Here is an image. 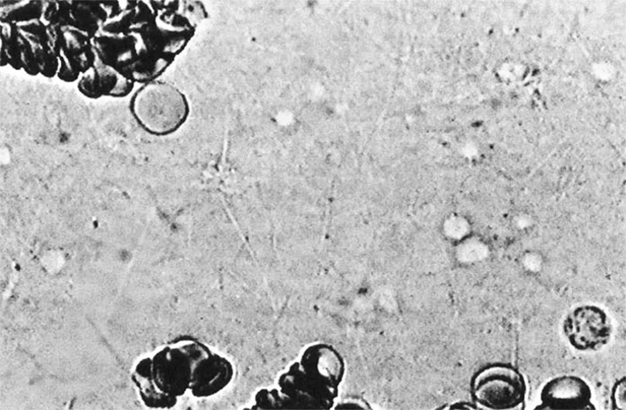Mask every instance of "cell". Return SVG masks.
Segmentation results:
<instances>
[{
    "mask_svg": "<svg viewBox=\"0 0 626 410\" xmlns=\"http://www.w3.org/2000/svg\"><path fill=\"white\" fill-rule=\"evenodd\" d=\"M219 370V354L194 338H178L143 360L134 380L148 406L172 407L187 390L206 398Z\"/></svg>",
    "mask_w": 626,
    "mask_h": 410,
    "instance_id": "obj_1",
    "label": "cell"
},
{
    "mask_svg": "<svg viewBox=\"0 0 626 410\" xmlns=\"http://www.w3.org/2000/svg\"><path fill=\"white\" fill-rule=\"evenodd\" d=\"M130 110L138 125L156 136L174 133L191 113L186 95L176 87L160 80L141 85L132 96Z\"/></svg>",
    "mask_w": 626,
    "mask_h": 410,
    "instance_id": "obj_2",
    "label": "cell"
},
{
    "mask_svg": "<svg viewBox=\"0 0 626 410\" xmlns=\"http://www.w3.org/2000/svg\"><path fill=\"white\" fill-rule=\"evenodd\" d=\"M527 391L524 376L516 367L507 363L486 365L470 381L472 399L487 409H524Z\"/></svg>",
    "mask_w": 626,
    "mask_h": 410,
    "instance_id": "obj_3",
    "label": "cell"
},
{
    "mask_svg": "<svg viewBox=\"0 0 626 410\" xmlns=\"http://www.w3.org/2000/svg\"><path fill=\"white\" fill-rule=\"evenodd\" d=\"M612 323L606 312L596 306H581L563 322L569 344L580 352L598 351L609 343Z\"/></svg>",
    "mask_w": 626,
    "mask_h": 410,
    "instance_id": "obj_4",
    "label": "cell"
},
{
    "mask_svg": "<svg viewBox=\"0 0 626 410\" xmlns=\"http://www.w3.org/2000/svg\"><path fill=\"white\" fill-rule=\"evenodd\" d=\"M93 43L97 57L131 81L134 67L141 58L153 55L166 58L149 50L136 32L111 34L100 31L94 37Z\"/></svg>",
    "mask_w": 626,
    "mask_h": 410,
    "instance_id": "obj_5",
    "label": "cell"
},
{
    "mask_svg": "<svg viewBox=\"0 0 626 410\" xmlns=\"http://www.w3.org/2000/svg\"><path fill=\"white\" fill-rule=\"evenodd\" d=\"M541 404L535 409L545 410H595L592 391L589 384L576 376L553 378L543 387Z\"/></svg>",
    "mask_w": 626,
    "mask_h": 410,
    "instance_id": "obj_6",
    "label": "cell"
},
{
    "mask_svg": "<svg viewBox=\"0 0 626 410\" xmlns=\"http://www.w3.org/2000/svg\"><path fill=\"white\" fill-rule=\"evenodd\" d=\"M59 53L64 54L82 75L95 65L96 53L93 38L76 28H53Z\"/></svg>",
    "mask_w": 626,
    "mask_h": 410,
    "instance_id": "obj_7",
    "label": "cell"
},
{
    "mask_svg": "<svg viewBox=\"0 0 626 410\" xmlns=\"http://www.w3.org/2000/svg\"><path fill=\"white\" fill-rule=\"evenodd\" d=\"M71 27L94 37L109 19L103 2H70Z\"/></svg>",
    "mask_w": 626,
    "mask_h": 410,
    "instance_id": "obj_8",
    "label": "cell"
},
{
    "mask_svg": "<svg viewBox=\"0 0 626 410\" xmlns=\"http://www.w3.org/2000/svg\"><path fill=\"white\" fill-rule=\"evenodd\" d=\"M94 67L97 87L103 97L120 99L134 93L135 83L104 65L97 57Z\"/></svg>",
    "mask_w": 626,
    "mask_h": 410,
    "instance_id": "obj_9",
    "label": "cell"
},
{
    "mask_svg": "<svg viewBox=\"0 0 626 410\" xmlns=\"http://www.w3.org/2000/svg\"><path fill=\"white\" fill-rule=\"evenodd\" d=\"M2 9L0 23L20 25L34 20H41L44 9V2H15Z\"/></svg>",
    "mask_w": 626,
    "mask_h": 410,
    "instance_id": "obj_10",
    "label": "cell"
},
{
    "mask_svg": "<svg viewBox=\"0 0 626 410\" xmlns=\"http://www.w3.org/2000/svg\"><path fill=\"white\" fill-rule=\"evenodd\" d=\"M2 27V41L0 49H4L9 58V65L15 71H22L21 34L17 25L0 23Z\"/></svg>",
    "mask_w": 626,
    "mask_h": 410,
    "instance_id": "obj_11",
    "label": "cell"
},
{
    "mask_svg": "<svg viewBox=\"0 0 626 410\" xmlns=\"http://www.w3.org/2000/svg\"><path fill=\"white\" fill-rule=\"evenodd\" d=\"M41 21L49 28L71 27L70 2H44Z\"/></svg>",
    "mask_w": 626,
    "mask_h": 410,
    "instance_id": "obj_12",
    "label": "cell"
},
{
    "mask_svg": "<svg viewBox=\"0 0 626 410\" xmlns=\"http://www.w3.org/2000/svg\"><path fill=\"white\" fill-rule=\"evenodd\" d=\"M31 44L39 65L40 74L46 79L57 77L59 59L55 49L50 45Z\"/></svg>",
    "mask_w": 626,
    "mask_h": 410,
    "instance_id": "obj_13",
    "label": "cell"
},
{
    "mask_svg": "<svg viewBox=\"0 0 626 410\" xmlns=\"http://www.w3.org/2000/svg\"><path fill=\"white\" fill-rule=\"evenodd\" d=\"M20 33V32H19ZM21 60L23 71L31 77L40 74L39 65L36 61L31 42L21 34Z\"/></svg>",
    "mask_w": 626,
    "mask_h": 410,
    "instance_id": "obj_14",
    "label": "cell"
},
{
    "mask_svg": "<svg viewBox=\"0 0 626 410\" xmlns=\"http://www.w3.org/2000/svg\"><path fill=\"white\" fill-rule=\"evenodd\" d=\"M78 89L83 96L90 100L103 98L97 87L94 66L81 76L78 81Z\"/></svg>",
    "mask_w": 626,
    "mask_h": 410,
    "instance_id": "obj_15",
    "label": "cell"
},
{
    "mask_svg": "<svg viewBox=\"0 0 626 410\" xmlns=\"http://www.w3.org/2000/svg\"><path fill=\"white\" fill-rule=\"evenodd\" d=\"M58 59L59 66L57 78L60 81L68 84L78 82L81 78L82 74L75 70V68L72 65V64L69 62V60L64 54L59 53Z\"/></svg>",
    "mask_w": 626,
    "mask_h": 410,
    "instance_id": "obj_16",
    "label": "cell"
},
{
    "mask_svg": "<svg viewBox=\"0 0 626 410\" xmlns=\"http://www.w3.org/2000/svg\"><path fill=\"white\" fill-rule=\"evenodd\" d=\"M625 377L623 376L618 380L612 390V408L613 409H625Z\"/></svg>",
    "mask_w": 626,
    "mask_h": 410,
    "instance_id": "obj_17",
    "label": "cell"
}]
</instances>
